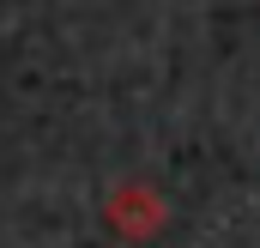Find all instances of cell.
I'll return each instance as SVG.
<instances>
[{"label":"cell","mask_w":260,"mask_h":248,"mask_svg":"<svg viewBox=\"0 0 260 248\" xmlns=\"http://www.w3.org/2000/svg\"><path fill=\"white\" fill-rule=\"evenodd\" d=\"M103 224L121 242H151L170 224V206H164V194L151 182H121V188H109V200H103Z\"/></svg>","instance_id":"cell-1"}]
</instances>
